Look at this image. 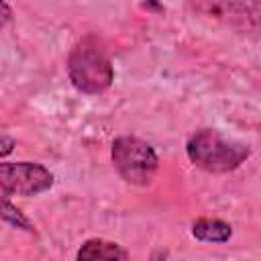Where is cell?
<instances>
[{
	"mask_svg": "<svg viewBox=\"0 0 261 261\" xmlns=\"http://www.w3.org/2000/svg\"><path fill=\"white\" fill-rule=\"evenodd\" d=\"M67 77L71 86L88 96L106 92L114 82V65L96 35H84L67 55Z\"/></svg>",
	"mask_w": 261,
	"mask_h": 261,
	"instance_id": "6da1fadb",
	"label": "cell"
},
{
	"mask_svg": "<svg viewBox=\"0 0 261 261\" xmlns=\"http://www.w3.org/2000/svg\"><path fill=\"white\" fill-rule=\"evenodd\" d=\"M186 155L192 165L206 173H230L249 159L251 147L216 128H198L186 143Z\"/></svg>",
	"mask_w": 261,
	"mask_h": 261,
	"instance_id": "7a4b0ae2",
	"label": "cell"
},
{
	"mask_svg": "<svg viewBox=\"0 0 261 261\" xmlns=\"http://www.w3.org/2000/svg\"><path fill=\"white\" fill-rule=\"evenodd\" d=\"M194 14L241 37H261V0H190Z\"/></svg>",
	"mask_w": 261,
	"mask_h": 261,
	"instance_id": "3957f363",
	"label": "cell"
},
{
	"mask_svg": "<svg viewBox=\"0 0 261 261\" xmlns=\"http://www.w3.org/2000/svg\"><path fill=\"white\" fill-rule=\"evenodd\" d=\"M110 159L116 173L130 186H149L159 171V157L155 149L139 137H116L110 147Z\"/></svg>",
	"mask_w": 261,
	"mask_h": 261,
	"instance_id": "277c9868",
	"label": "cell"
},
{
	"mask_svg": "<svg viewBox=\"0 0 261 261\" xmlns=\"http://www.w3.org/2000/svg\"><path fill=\"white\" fill-rule=\"evenodd\" d=\"M53 173L33 161H2L0 163V188L2 196H39L51 190Z\"/></svg>",
	"mask_w": 261,
	"mask_h": 261,
	"instance_id": "5b68a950",
	"label": "cell"
},
{
	"mask_svg": "<svg viewBox=\"0 0 261 261\" xmlns=\"http://www.w3.org/2000/svg\"><path fill=\"white\" fill-rule=\"evenodd\" d=\"M75 257L80 261H94V259H108V261H114V259H128L130 253L114 243V241H106V239H88L75 253Z\"/></svg>",
	"mask_w": 261,
	"mask_h": 261,
	"instance_id": "8992f818",
	"label": "cell"
},
{
	"mask_svg": "<svg viewBox=\"0 0 261 261\" xmlns=\"http://www.w3.org/2000/svg\"><path fill=\"white\" fill-rule=\"evenodd\" d=\"M192 234L202 243H228L232 226L220 218H198L192 222Z\"/></svg>",
	"mask_w": 261,
	"mask_h": 261,
	"instance_id": "52a82bcc",
	"label": "cell"
},
{
	"mask_svg": "<svg viewBox=\"0 0 261 261\" xmlns=\"http://www.w3.org/2000/svg\"><path fill=\"white\" fill-rule=\"evenodd\" d=\"M2 220L6 224H10L12 228H20L29 234H35V224L20 212V208H16L12 202H10V196H2Z\"/></svg>",
	"mask_w": 261,
	"mask_h": 261,
	"instance_id": "ba28073f",
	"label": "cell"
},
{
	"mask_svg": "<svg viewBox=\"0 0 261 261\" xmlns=\"http://www.w3.org/2000/svg\"><path fill=\"white\" fill-rule=\"evenodd\" d=\"M16 145V141L12 139V137H8V135H2L0 137V155L2 157H6L10 151H12V147Z\"/></svg>",
	"mask_w": 261,
	"mask_h": 261,
	"instance_id": "9c48e42d",
	"label": "cell"
},
{
	"mask_svg": "<svg viewBox=\"0 0 261 261\" xmlns=\"http://www.w3.org/2000/svg\"><path fill=\"white\" fill-rule=\"evenodd\" d=\"M0 6H2V27H6V24L10 22V18H12V10H10L8 0H2Z\"/></svg>",
	"mask_w": 261,
	"mask_h": 261,
	"instance_id": "30bf717a",
	"label": "cell"
}]
</instances>
